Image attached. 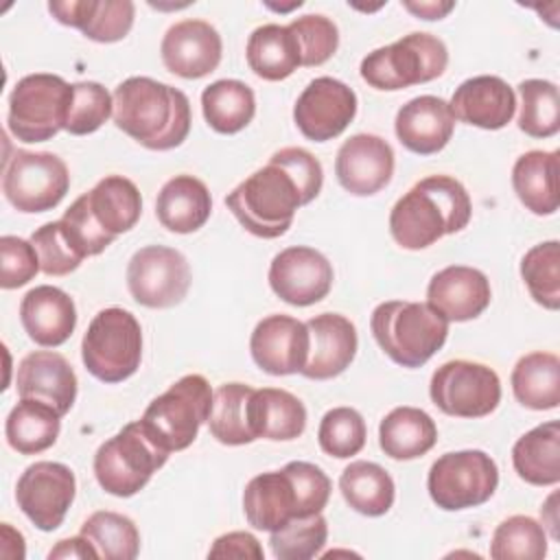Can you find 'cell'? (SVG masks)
I'll return each instance as SVG.
<instances>
[{
  "instance_id": "cell-1",
  "label": "cell",
  "mask_w": 560,
  "mask_h": 560,
  "mask_svg": "<svg viewBox=\"0 0 560 560\" xmlns=\"http://www.w3.org/2000/svg\"><path fill=\"white\" fill-rule=\"evenodd\" d=\"M114 122L129 138L151 151L179 147L190 131L188 96L151 77H129L116 85Z\"/></svg>"
},
{
  "instance_id": "cell-2",
  "label": "cell",
  "mask_w": 560,
  "mask_h": 560,
  "mask_svg": "<svg viewBox=\"0 0 560 560\" xmlns=\"http://www.w3.org/2000/svg\"><path fill=\"white\" fill-rule=\"evenodd\" d=\"M472 203L464 184L451 175H429L413 184L389 212V234L402 249H424L464 230Z\"/></svg>"
},
{
  "instance_id": "cell-3",
  "label": "cell",
  "mask_w": 560,
  "mask_h": 560,
  "mask_svg": "<svg viewBox=\"0 0 560 560\" xmlns=\"http://www.w3.org/2000/svg\"><path fill=\"white\" fill-rule=\"evenodd\" d=\"M142 214L138 186L122 175H107L63 212L61 228L74 249L85 256L101 254L118 234L129 232Z\"/></svg>"
},
{
  "instance_id": "cell-4",
  "label": "cell",
  "mask_w": 560,
  "mask_h": 560,
  "mask_svg": "<svg viewBox=\"0 0 560 560\" xmlns=\"http://www.w3.org/2000/svg\"><path fill=\"white\" fill-rule=\"evenodd\" d=\"M225 206L249 234L278 238L291 228L298 208L306 203L291 173L269 158L225 197Z\"/></svg>"
},
{
  "instance_id": "cell-5",
  "label": "cell",
  "mask_w": 560,
  "mask_h": 560,
  "mask_svg": "<svg viewBox=\"0 0 560 560\" xmlns=\"http://www.w3.org/2000/svg\"><path fill=\"white\" fill-rule=\"evenodd\" d=\"M370 328L381 350L402 368H422L446 341L448 319L424 302L389 300L372 311Z\"/></svg>"
},
{
  "instance_id": "cell-6",
  "label": "cell",
  "mask_w": 560,
  "mask_h": 560,
  "mask_svg": "<svg viewBox=\"0 0 560 560\" xmlns=\"http://www.w3.org/2000/svg\"><path fill=\"white\" fill-rule=\"evenodd\" d=\"M448 66L446 44L431 33H409L398 42L368 52L361 61V79L376 90H405L429 83Z\"/></svg>"
},
{
  "instance_id": "cell-7",
  "label": "cell",
  "mask_w": 560,
  "mask_h": 560,
  "mask_svg": "<svg viewBox=\"0 0 560 560\" xmlns=\"http://www.w3.org/2000/svg\"><path fill=\"white\" fill-rule=\"evenodd\" d=\"M212 396L206 376L186 374L149 402L140 422L164 451H184L197 440L201 424L208 422Z\"/></svg>"
},
{
  "instance_id": "cell-8",
  "label": "cell",
  "mask_w": 560,
  "mask_h": 560,
  "mask_svg": "<svg viewBox=\"0 0 560 560\" xmlns=\"http://www.w3.org/2000/svg\"><path fill=\"white\" fill-rule=\"evenodd\" d=\"M81 359L85 370L103 383L133 376L142 361L140 322L118 306L98 311L83 335Z\"/></svg>"
},
{
  "instance_id": "cell-9",
  "label": "cell",
  "mask_w": 560,
  "mask_h": 560,
  "mask_svg": "<svg viewBox=\"0 0 560 560\" xmlns=\"http://www.w3.org/2000/svg\"><path fill=\"white\" fill-rule=\"evenodd\" d=\"M168 459V451L158 446L140 420L125 424L105 440L94 455V475L98 486L114 497H133L153 472Z\"/></svg>"
},
{
  "instance_id": "cell-10",
  "label": "cell",
  "mask_w": 560,
  "mask_h": 560,
  "mask_svg": "<svg viewBox=\"0 0 560 560\" xmlns=\"http://www.w3.org/2000/svg\"><path fill=\"white\" fill-rule=\"evenodd\" d=\"M70 101L72 85L59 74L22 77L9 96V131L22 142L50 140L66 127Z\"/></svg>"
},
{
  "instance_id": "cell-11",
  "label": "cell",
  "mask_w": 560,
  "mask_h": 560,
  "mask_svg": "<svg viewBox=\"0 0 560 560\" xmlns=\"http://www.w3.org/2000/svg\"><path fill=\"white\" fill-rule=\"evenodd\" d=\"M499 486L497 462L483 451H453L440 455L427 477L433 503L446 512L486 503Z\"/></svg>"
},
{
  "instance_id": "cell-12",
  "label": "cell",
  "mask_w": 560,
  "mask_h": 560,
  "mask_svg": "<svg viewBox=\"0 0 560 560\" xmlns=\"http://www.w3.org/2000/svg\"><path fill=\"white\" fill-rule=\"evenodd\" d=\"M68 188V166L55 153L18 149L4 162L2 192L18 212L35 214L52 210L66 197Z\"/></svg>"
},
{
  "instance_id": "cell-13",
  "label": "cell",
  "mask_w": 560,
  "mask_h": 560,
  "mask_svg": "<svg viewBox=\"0 0 560 560\" xmlns=\"http://www.w3.org/2000/svg\"><path fill=\"white\" fill-rule=\"evenodd\" d=\"M429 396L446 416L483 418L499 407L501 381L499 374L483 363L455 359L433 372Z\"/></svg>"
},
{
  "instance_id": "cell-14",
  "label": "cell",
  "mask_w": 560,
  "mask_h": 560,
  "mask_svg": "<svg viewBox=\"0 0 560 560\" xmlns=\"http://www.w3.org/2000/svg\"><path fill=\"white\" fill-rule=\"evenodd\" d=\"M131 298L147 308L177 306L190 289V267L182 252L166 245L140 247L127 265Z\"/></svg>"
},
{
  "instance_id": "cell-15",
  "label": "cell",
  "mask_w": 560,
  "mask_h": 560,
  "mask_svg": "<svg viewBox=\"0 0 560 560\" xmlns=\"http://www.w3.org/2000/svg\"><path fill=\"white\" fill-rule=\"evenodd\" d=\"M77 479L61 462H35L24 468L15 486L18 508L42 532L57 529L70 510Z\"/></svg>"
},
{
  "instance_id": "cell-16",
  "label": "cell",
  "mask_w": 560,
  "mask_h": 560,
  "mask_svg": "<svg viewBox=\"0 0 560 560\" xmlns=\"http://www.w3.org/2000/svg\"><path fill=\"white\" fill-rule=\"evenodd\" d=\"M357 116V94L332 77L313 79L295 101L293 120L304 138L326 142L346 131Z\"/></svg>"
},
{
  "instance_id": "cell-17",
  "label": "cell",
  "mask_w": 560,
  "mask_h": 560,
  "mask_svg": "<svg viewBox=\"0 0 560 560\" xmlns=\"http://www.w3.org/2000/svg\"><path fill=\"white\" fill-rule=\"evenodd\" d=\"M332 265L306 245H293L273 256L269 265L271 291L291 306H311L324 300L332 287Z\"/></svg>"
},
{
  "instance_id": "cell-18",
  "label": "cell",
  "mask_w": 560,
  "mask_h": 560,
  "mask_svg": "<svg viewBox=\"0 0 560 560\" xmlns=\"http://www.w3.org/2000/svg\"><path fill=\"white\" fill-rule=\"evenodd\" d=\"M308 348L311 335L306 322L282 313L262 317L249 337L254 363L271 376L298 374L308 359Z\"/></svg>"
},
{
  "instance_id": "cell-19",
  "label": "cell",
  "mask_w": 560,
  "mask_h": 560,
  "mask_svg": "<svg viewBox=\"0 0 560 560\" xmlns=\"http://www.w3.org/2000/svg\"><path fill=\"white\" fill-rule=\"evenodd\" d=\"M335 175L350 195H376L394 175V149L381 136L354 133L337 151Z\"/></svg>"
},
{
  "instance_id": "cell-20",
  "label": "cell",
  "mask_w": 560,
  "mask_h": 560,
  "mask_svg": "<svg viewBox=\"0 0 560 560\" xmlns=\"http://www.w3.org/2000/svg\"><path fill=\"white\" fill-rule=\"evenodd\" d=\"M160 55L168 72L182 79H201L217 70L223 42L210 22L182 20L164 33Z\"/></svg>"
},
{
  "instance_id": "cell-21",
  "label": "cell",
  "mask_w": 560,
  "mask_h": 560,
  "mask_svg": "<svg viewBox=\"0 0 560 560\" xmlns=\"http://www.w3.org/2000/svg\"><path fill=\"white\" fill-rule=\"evenodd\" d=\"M20 398H35L66 416L77 400V374L68 359L52 350L28 352L15 374Z\"/></svg>"
},
{
  "instance_id": "cell-22",
  "label": "cell",
  "mask_w": 560,
  "mask_h": 560,
  "mask_svg": "<svg viewBox=\"0 0 560 560\" xmlns=\"http://www.w3.org/2000/svg\"><path fill=\"white\" fill-rule=\"evenodd\" d=\"M492 298L490 280L483 271L466 265H448L433 273L427 287V304L448 322L479 317Z\"/></svg>"
},
{
  "instance_id": "cell-23",
  "label": "cell",
  "mask_w": 560,
  "mask_h": 560,
  "mask_svg": "<svg viewBox=\"0 0 560 560\" xmlns=\"http://www.w3.org/2000/svg\"><path fill=\"white\" fill-rule=\"evenodd\" d=\"M311 335L308 359L300 370L313 381H328L339 376L357 354V328L339 313H322L306 322Z\"/></svg>"
},
{
  "instance_id": "cell-24",
  "label": "cell",
  "mask_w": 560,
  "mask_h": 560,
  "mask_svg": "<svg viewBox=\"0 0 560 560\" xmlns=\"http://www.w3.org/2000/svg\"><path fill=\"white\" fill-rule=\"evenodd\" d=\"M453 118L479 129H503L516 112L514 90L494 74H479L459 83L451 96Z\"/></svg>"
},
{
  "instance_id": "cell-25",
  "label": "cell",
  "mask_w": 560,
  "mask_h": 560,
  "mask_svg": "<svg viewBox=\"0 0 560 560\" xmlns=\"http://www.w3.org/2000/svg\"><path fill=\"white\" fill-rule=\"evenodd\" d=\"M455 129V118L444 98L422 94L407 101L394 120L398 142L418 155H433L442 151Z\"/></svg>"
},
{
  "instance_id": "cell-26",
  "label": "cell",
  "mask_w": 560,
  "mask_h": 560,
  "mask_svg": "<svg viewBox=\"0 0 560 560\" xmlns=\"http://www.w3.org/2000/svg\"><path fill=\"white\" fill-rule=\"evenodd\" d=\"M20 322L26 335L44 348H57L70 339L77 326L74 300L59 287L39 284L20 302Z\"/></svg>"
},
{
  "instance_id": "cell-27",
  "label": "cell",
  "mask_w": 560,
  "mask_h": 560,
  "mask_svg": "<svg viewBox=\"0 0 560 560\" xmlns=\"http://www.w3.org/2000/svg\"><path fill=\"white\" fill-rule=\"evenodd\" d=\"M243 512L254 529L269 534L302 516L300 497L287 468L252 477L243 492Z\"/></svg>"
},
{
  "instance_id": "cell-28",
  "label": "cell",
  "mask_w": 560,
  "mask_h": 560,
  "mask_svg": "<svg viewBox=\"0 0 560 560\" xmlns=\"http://www.w3.org/2000/svg\"><path fill=\"white\" fill-rule=\"evenodd\" d=\"M57 22L79 28L88 39L112 44L127 37L133 26L136 7L129 0H66L48 2Z\"/></svg>"
},
{
  "instance_id": "cell-29",
  "label": "cell",
  "mask_w": 560,
  "mask_h": 560,
  "mask_svg": "<svg viewBox=\"0 0 560 560\" xmlns=\"http://www.w3.org/2000/svg\"><path fill=\"white\" fill-rule=\"evenodd\" d=\"M212 212V197L208 186L195 175H175L158 192L155 217L175 232L190 234L206 225Z\"/></svg>"
},
{
  "instance_id": "cell-30",
  "label": "cell",
  "mask_w": 560,
  "mask_h": 560,
  "mask_svg": "<svg viewBox=\"0 0 560 560\" xmlns=\"http://www.w3.org/2000/svg\"><path fill=\"white\" fill-rule=\"evenodd\" d=\"M512 186L521 203L538 214L547 217L558 210V151H527L512 168Z\"/></svg>"
},
{
  "instance_id": "cell-31",
  "label": "cell",
  "mask_w": 560,
  "mask_h": 560,
  "mask_svg": "<svg viewBox=\"0 0 560 560\" xmlns=\"http://www.w3.org/2000/svg\"><path fill=\"white\" fill-rule=\"evenodd\" d=\"M512 466L532 486H556L560 481V422L549 420L521 435L512 446Z\"/></svg>"
},
{
  "instance_id": "cell-32",
  "label": "cell",
  "mask_w": 560,
  "mask_h": 560,
  "mask_svg": "<svg viewBox=\"0 0 560 560\" xmlns=\"http://www.w3.org/2000/svg\"><path fill=\"white\" fill-rule=\"evenodd\" d=\"M438 442L433 418L418 407H396L378 424L381 451L392 459H416Z\"/></svg>"
},
{
  "instance_id": "cell-33",
  "label": "cell",
  "mask_w": 560,
  "mask_h": 560,
  "mask_svg": "<svg viewBox=\"0 0 560 560\" xmlns=\"http://www.w3.org/2000/svg\"><path fill=\"white\" fill-rule=\"evenodd\" d=\"M247 66L265 81H282L302 66L295 35L289 26L262 24L252 31L245 48Z\"/></svg>"
},
{
  "instance_id": "cell-34",
  "label": "cell",
  "mask_w": 560,
  "mask_h": 560,
  "mask_svg": "<svg viewBox=\"0 0 560 560\" xmlns=\"http://www.w3.org/2000/svg\"><path fill=\"white\" fill-rule=\"evenodd\" d=\"M252 422L256 438L273 442L295 440L306 429V407L287 389L262 387L252 398Z\"/></svg>"
},
{
  "instance_id": "cell-35",
  "label": "cell",
  "mask_w": 560,
  "mask_h": 560,
  "mask_svg": "<svg viewBox=\"0 0 560 560\" xmlns=\"http://www.w3.org/2000/svg\"><path fill=\"white\" fill-rule=\"evenodd\" d=\"M510 383L523 407L556 409L560 405V359L553 352H529L516 361Z\"/></svg>"
},
{
  "instance_id": "cell-36",
  "label": "cell",
  "mask_w": 560,
  "mask_h": 560,
  "mask_svg": "<svg viewBox=\"0 0 560 560\" xmlns=\"http://www.w3.org/2000/svg\"><path fill=\"white\" fill-rule=\"evenodd\" d=\"M254 392L256 389L245 383H223L214 392L208 429L217 442L225 446H241L258 440L252 422Z\"/></svg>"
},
{
  "instance_id": "cell-37",
  "label": "cell",
  "mask_w": 560,
  "mask_h": 560,
  "mask_svg": "<svg viewBox=\"0 0 560 560\" xmlns=\"http://www.w3.org/2000/svg\"><path fill=\"white\" fill-rule=\"evenodd\" d=\"M59 418L50 405L35 398H20L4 422L9 446L20 455H37L50 448L59 438Z\"/></svg>"
},
{
  "instance_id": "cell-38",
  "label": "cell",
  "mask_w": 560,
  "mask_h": 560,
  "mask_svg": "<svg viewBox=\"0 0 560 560\" xmlns=\"http://www.w3.org/2000/svg\"><path fill=\"white\" fill-rule=\"evenodd\" d=\"M339 490L346 503L363 516L387 514L396 497L392 475L383 466L365 459L350 462L343 468L339 477Z\"/></svg>"
},
{
  "instance_id": "cell-39",
  "label": "cell",
  "mask_w": 560,
  "mask_h": 560,
  "mask_svg": "<svg viewBox=\"0 0 560 560\" xmlns=\"http://www.w3.org/2000/svg\"><path fill=\"white\" fill-rule=\"evenodd\" d=\"M201 112L217 133H236L256 114L254 90L238 79H219L201 92Z\"/></svg>"
},
{
  "instance_id": "cell-40",
  "label": "cell",
  "mask_w": 560,
  "mask_h": 560,
  "mask_svg": "<svg viewBox=\"0 0 560 560\" xmlns=\"http://www.w3.org/2000/svg\"><path fill=\"white\" fill-rule=\"evenodd\" d=\"M81 536L92 545L96 558L103 560H133L140 551V532L136 523L118 512H94L83 521Z\"/></svg>"
},
{
  "instance_id": "cell-41",
  "label": "cell",
  "mask_w": 560,
  "mask_h": 560,
  "mask_svg": "<svg viewBox=\"0 0 560 560\" xmlns=\"http://www.w3.org/2000/svg\"><path fill=\"white\" fill-rule=\"evenodd\" d=\"M518 129L529 138L556 136L560 129L558 85L545 79H525L518 83Z\"/></svg>"
},
{
  "instance_id": "cell-42",
  "label": "cell",
  "mask_w": 560,
  "mask_h": 560,
  "mask_svg": "<svg viewBox=\"0 0 560 560\" xmlns=\"http://www.w3.org/2000/svg\"><path fill=\"white\" fill-rule=\"evenodd\" d=\"M523 282L540 306L560 308V243L545 241L525 252L521 260Z\"/></svg>"
},
{
  "instance_id": "cell-43",
  "label": "cell",
  "mask_w": 560,
  "mask_h": 560,
  "mask_svg": "<svg viewBox=\"0 0 560 560\" xmlns=\"http://www.w3.org/2000/svg\"><path fill=\"white\" fill-rule=\"evenodd\" d=\"M547 553L545 527L523 514H514L497 525L490 540L494 560H540Z\"/></svg>"
},
{
  "instance_id": "cell-44",
  "label": "cell",
  "mask_w": 560,
  "mask_h": 560,
  "mask_svg": "<svg viewBox=\"0 0 560 560\" xmlns=\"http://www.w3.org/2000/svg\"><path fill=\"white\" fill-rule=\"evenodd\" d=\"M328 538V523L319 514L295 516L280 529L271 532L269 545L278 560H311L319 556Z\"/></svg>"
},
{
  "instance_id": "cell-45",
  "label": "cell",
  "mask_w": 560,
  "mask_h": 560,
  "mask_svg": "<svg viewBox=\"0 0 560 560\" xmlns=\"http://www.w3.org/2000/svg\"><path fill=\"white\" fill-rule=\"evenodd\" d=\"M365 420L352 407H335L326 411L317 429L322 451L337 459L357 455L365 446Z\"/></svg>"
},
{
  "instance_id": "cell-46",
  "label": "cell",
  "mask_w": 560,
  "mask_h": 560,
  "mask_svg": "<svg viewBox=\"0 0 560 560\" xmlns=\"http://www.w3.org/2000/svg\"><path fill=\"white\" fill-rule=\"evenodd\" d=\"M114 116L112 94L96 81L72 83V101L66 118V131L72 136H88L101 129Z\"/></svg>"
},
{
  "instance_id": "cell-47",
  "label": "cell",
  "mask_w": 560,
  "mask_h": 560,
  "mask_svg": "<svg viewBox=\"0 0 560 560\" xmlns=\"http://www.w3.org/2000/svg\"><path fill=\"white\" fill-rule=\"evenodd\" d=\"M289 28L298 39L302 66L306 68L322 66L337 52L339 31L330 18L319 13H308V15L295 18L289 24Z\"/></svg>"
},
{
  "instance_id": "cell-48",
  "label": "cell",
  "mask_w": 560,
  "mask_h": 560,
  "mask_svg": "<svg viewBox=\"0 0 560 560\" xmlns=\"http://www.w3.org/2000/svg\"><path fill=\"white\" fill-rule=\"evenodd\" d=\"M31 243L39 256V265L46 276H68L83 260V256L68 241L61 221H50L37 228L31 234Z\"/></svg>"
},
{
  "instance_id": "cell-49",
  "label": "cell",
  "mask_w": 560,
  "mask_h": 560,
  "mask_svg": "<svg viewBox=\"0 0 560 560\" xmlns=\"http://www.w3.org/2000/svg\"><path fill=\"white\" fill-rule=\"evenodd\" d=\"M0 287L2 289H18L31 282L37 271H42L39 256L31 241L4 234L0 238Z\"/></svg>"
},
{
  "instance_id": "cell-50",
  "label": "cell",
  "mask_w": 560,
  "mask_h": 560,
  "mask_svg": "<svg viewBox=\"0 0 560 560\" xmlns=\"http://www.w3.org/2000/svg\"><path fill=\"white\" fill-rule=\"evenodd\" d=\"M284 468L291 475L293 486L298 490L302 516L319 514L326 508V503L330 499V490H332L328 475L319 466H315L311 462H300V459L289 462Z\"/></svg>"
},
{
  "instance_id": "cell-51",
  "label": "cell",
  "mask_w": 560,
  "mask_h": 560,
  "mask_svg": "<svg viewBox=\"0 0 560 560\" xmlns=\"http://www.w3.org/2000/svg\"><path fill=\"white\" fill-rule=\"evenodd\" d=\"M271 160H276L291 173V177L298 182V186L302 190L304 203H311L319 195L322 184H324V171H322L319 160L311 151H306L302 147H284V149L276 151L271 155Z\"/></svg>"
},
{
  "instance_id": "cell-52",
  "label": "cell",
  "mask_w": 560,
  "mask_h": 560,
  "mask_svg": "<svg viewBox=\"0 0 560 560\" xmlns=\"http://www.w3.org/2000/svg\"><path fill=\"white\" fill-rule=\"evenodd\" d=\"M265 551L258 538L249 532H230L214 540L208 551V558H252L262 560Z\"/></svg>"
},
{
  "instance_id": "cell-53",
  "label": "cell",
  "mask_w": 560,
  "mask_h": 560,
  "mask_svg": "<svg viewBox=\"0 0 560 560\" xmlns=\"http://www.w3.org/2000/svg\"><path fill=\"white\" fill-rule=\"evenodd\" d=\"M48 558H96V551L92 549V545L79 534L74 538H66L59 540L57 547L50 549Z\"/></svg>"
},
{
  "instance_id": "cell-54",
  "label": "cell",
  "mask_w": 560,
  "mask_h": 560,
  "mask_svg": "<svg viewBox=\"0 0 560 560\" xmlns=\"http://www.w3.org/2000/svg\"><path fill=\"white\" fill-rule=\"evenodd\" d=\"M402 7L420 20H442L455 2H402Z\"/></svg>"
}]
</instances>
